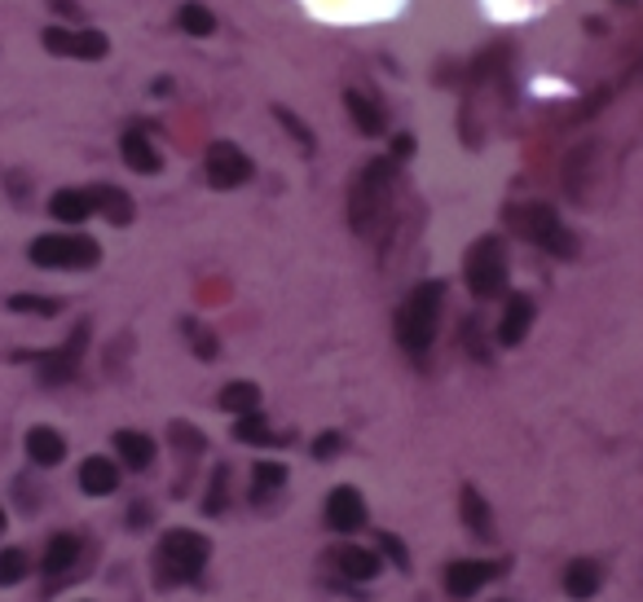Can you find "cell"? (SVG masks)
Listing matches in <instances>:
<instances>
[{"label": "cell", "instance_id": "obj_22", "mask_svg": "<svg viewBox=\"0 0 643 602\" xmlns=\"http://www.w3.org/2000/svg\"><path fill=\"white\" fill-rule=\"evenodd\" d=\"M459 506H463V524L472 528V537H481V541H494V519H489V506H485L481 489L463 484V493H459Z\"/></svg>", "mask_w": 643, "mask_h": 602}, {"label": "cell", "instance_id": "obj_28", "mask_svg": "<svg viewBox=\"0 0 643 602\" xmlns=\"http://www.w3.org/2000/svg\"><path fill=\"white\" fill-rule=\"evenodd\" d=\"M27 567H32V558H27V550H19V545H10V550H0V585H19V580H27Z\"/></svg>", "mask_w": 643, "mask_h": 602}, {"label": "cell", "instance_id": "obj_3", "mask_svg": "<svg viewBox=\"0 0 643 602\" xmlns=\"http://www.w3.org/2000/svg\"><path fill=\"white\" fill-rule=\"evenodd\" d=\"M207 554H211V541L203 532L168 528L159 537V550H155V576H159V585H185V580H194L207 567Z\"/></svg>", "mask_w": 643, "mask_h": 602}, {"label": "cell", "instance_id": "obj_4", "mask_svg": "<svg viewBox=\"0 0 643 602\" xmlns=\"http://www.w3.org/2000/svg\"><path fill=\"white\" fill-rule=\"evenodd\" d=\"M507 220L529 237L533 247L551 251L556 260H573V256H578V237H573L569 224L556 216V207H547V202H529V207L507 211Z\"/></svg>", "mask_w": 643, "mask_h": 602}, {"label": "cell", "instance_id": "obj_33", "mask_svg": "<svg viewBox=\"0 0 643 602\" xmlns=\"http://www.w3.org/2000/svg\"><path fill=\"white\" fill-rule=\"evenodd\" d=\"M185 334L194 339V352H198L203 360H211V356H217V339H211V330H203L198 321H185Z\"/></svg>", "mask_w": 643, "mask_h": 602}, {"label": "cell", "instance_id": "obj_13", "mask_svg": "<svg viewBox=\"0 0 643 602\" xmlns=\"http://www.w3.org/2000/svg\"><path fill=\"white\" fill-rule=\"evenodd\" d=\"M533 317H538V308H533L529 295H507V308L498 317V343L502 347H520L529 325H533Z\"/></svg>", "mask_w": 643, "mask_h": 602}, {"label": "cell", "instance_id": "obj_11", "mask_svg": "<svg viewBox=\"0 0 643 602\" xmlns=\"http://www.w3.org/2000/svg\"><path fill=\"white\" fill-rule=\"evenodd\" d=\"M327 528L331 532H357V528H366V502H362V493L353 484L331 489V497H327Z\"/></svg>", "mask_w": 643, "mask_h": 602}, {"label": "cell", "instance_id": "obj_26", "mask_svg": "<svg viewBox=\"0 0 643 602\" xmlns=\"http://www.w3.org/2000/svg\"><path fill=\"white\" fill-rule=\"evenodd\" d=\"M177 27L185 36H211L217 32V14H211L207 5H198V0H185V5L177 10Z\"/></svg>", "mask_w": 643, "mask_h": 602}, {"label": "cell", "instance_id": "obj_9", "mask_svg": "<svg viewBox=\"0 0 643 602\" xmlns=\"http://www.w3.org/2000/svg\"><path fill=\"white\" fill-rule=\"evenodd\" d=\"M507 572V563H489V558H454L450 567H446V593L454 598V602H463V598H472V593H481L494 576H502Z\"/></svg>", "mask_w": 643, "mask_h": 602}, {"label": "cell", "instance_id": "obj_34", "mask_svg": "<svg viewBox=\"0 0 643 602\" xmlns=\"http://www.w3.org/2000/svg\"><path fill=\"white\" fill-rule=\"evenodd\" d=\"M340 449H344V435H340V431H322V435L313 440V457H317V462H327V457H336Z\"/></svg>", "mask_w": 643, "mask_h": 602}, {"label": "cell", "instance_id": "obj_7", "mask_svg": "<svg viewBox=\"0 0 643 602\" xmlns=\"http://www.w3.org/2000/svg\"><path fill=\"white\" fill-rule=\"evenodd\" d=\"M203 172H207V185L211 189H239V185L252 181L256 163L234 142H211L207 155H203Z\"/></svg>", "mask_w": 643, "mask_h": 602}, {"label": "cell", "instance_id": "obj_14", "mask_svg": "<svg viewBox=\"0 0 643 602\" xmlns=\"http://www.w3.org/2000/svg\"><path fill=\"white\" fill-rule=\"evenodd\" d=\"M80 489L88 497H111L120 489V466L111 457H84L80 462Z\"/></svg>", "mask_w": 643, "mask_h": 602}, {"label": "cell", "instance_id": "obj_18", "mask_svg": "<svg viewBox=\"0 0 643 602\" xmlns=\"http://www.w3.org/2000/svg\"><path fill=\"white\" fill-rule=\"evenodd\" d=\"M336 567L344 572V580H357V585H362V580H375L384 563H379V554H375L371 545H344V550L336 554Z\"/></svg>", "mask_w": 643, "mask_h": 602}, {"label": "cell", "instance_id": "obj_24", "mask_svg": "<svg viewBox=\"0 0 643 602\" xmlns=\"http://www.w3.org/2000/svg\"><path fill=\"white\" fill-rule=\"evenodd\" d=\"M217 401H221V409H226V414L243 418V414H256V409H260V388H256V383H247V379H239V383H226Z\"/></svg>", "mask_w": 643, "mask_h": 602}, {"label": "cell", "instance_id": "obj_16", "mask_svg": "<svg viewBox=\"0 0 643 602\" xmlns=\"http://www.w3.org/2000/svg\"><path fill=\"white\" fill-rule=\"evenodd\" d=\"M599 585H604V572H599V563H595V558H573V563L565 567V593H569L573 602L595 598V593H599Z\"/></svg>", "mask_w": 643, "mask_h": 602}, {"label": "cell", "instance_id": "obj_15", "mask_svg": "<svg viewBox=\"0 0 643 602\" xmlns=\"http://www.w3.org/2000/svg\"><path fill=\"white\" fill-rule=\"evenodd\" d=\"M120 155H124V163H129L133 172H142V176H150V172H159V168H163V159H159L155 142H150L142 128H129V133L120 137Z\"/></svg>", "mask_w": 643, "mask_h": 602}, {"label": "cell", "instance_id": "obj_37", "mask_svg": "<svg viewBox=\"0 0 643 602\" xmlns=\"http://www.w3.org/2000/svg\"><path fill=\"white\" fill-rule=\"evenodd\" d=\"M5 524H10V519H5V506H0V532H5Z\"/></svg>", "mask_w": 643, "mask_h": 602}, {"label": "cell", "instance_id": "obj_31", "mask_svg": "<svg viewBox=\"0 0 643 602\" xmlns=\"http://www.w3.org/2000/svg\"><path fill=\"white\" fill-rule=\"evenodd\" d=\"M10 308L14 312H36V317H58L62 304L49 299V295H10Z\"/></svg>", "mask_w": 643, "mask_h": 602}, {"label": "cell", "instance_id": "obj_20", "mask_svg": "<svg viewBox=\"0 0 643 602\" xmlns=\"http://www.w3.org/2000/svg\"><path fill=\"white\" fill-rule=\"evenodd\" d=\"M287 489V466L282 462H256L252 466V502L265 506L269 497H278Z\"/></svg>", "mask_w": 643, "mask_h": 602}, {"label": "cell", "instance_id": "obj_25", "mask_svg": "<svg viewBox=\"0 0 643 602\" xmlns=\"http://www.w3.org/2000/svg\"><path fill=\"white\" fill-rule=\"evenodd\" d=\"M75 558H80V537L58 532L49 541V550H45V576H66L75 567Z\"/></svg>", "mask_w": 643, "mask_h": 602}, {"label": "cell", "instance_id": "obj_8", "mask_svg": "<svg viewBox=\"0 0 643 602\" xmlns=\"http://www.w3.org/2000/svg\"><path fill=\"white\" fill-rule=\"evenodd\" d=\"M45 49L58 58H80V62H97L111 53V40H106L97 27H45Z\"/></svg>", "mask_w": 643, "mask_h": 602}, {"label": "cell", "instance_id": "obj_1", "mask_svg": "<svg viewBox=\"0 0 643 602\" xmlns=\"http://www.w3.org/2000/svg\"><path fill=\"white\" fill-rule=\"evenodd\" d=\"M441 299H446V286H441V282H418V286L405 295V304L397 308V343H401V352H410L414 360H423L427 347H433V339H437Z\"/></svg>", "mask_w": 643, "mask_h": 602}, {"label": "cell", "instance_id": "obj_35", "mask_svg": "<svg viewBox=\"0 0 643 602\" xmlns=\"http://www.w3.org/2000/svg\"><path fill=\"white\" fill-rule=\"evenodd\" d=\"M379 545H384V554H388V558H392V563L401 567V572L410 567V554H405V545H401V541H397L392 532H379Z\"/></svg>", "mask_w": 643, "mask_h": 602}, {"label": "cell", "instance_id": "obj_12", "mask_svg": "<svg viewBox=\"0 0 643 602\" xmlns=\"http://www.w3.org/2000/svg\"><path fill=\"white\" fill-rule=\"evenodd\" d=\"M344 110H349V119L357 124L362 137H384V133H388V110H384L371 93L349 88V93H344Z\"/></svg>", "mask_w": 643, "mask_h": 602}, {"label": "cell", "instance_id": "obj_27", "mask_svg": "<svg viewBox=\"0 0 643 602\" xmlns=\"http://www.w3.org/2000/svg\"><path fill=\"white\" fill-rule=\"evenodd\" d=\"M234 440H243V444H282V435H274L269 431V422H265V414L256 409V414H243L239 422H234Z\"/></svg>", "mask_w": 643, "mask_h": 602}, {"label": "cell", "instance_id": "obj_21", "mask_svg": "<svg viewBox=\"0 0 643 602\" xmlns=\"http://www.w3.org/2000/svg\"><path fill=\"white\" fill-rule=\"evenodd\" d=\"M116 449L129 470H146L155 462V440L146 431H116Z\"/></svg>", "mask_w": 643, "mask_h": 602}, {"label": "cell", "instance_id": "obj_17", "mask_svg": "<svg viewBox=\"0 0 643 602\" xmlns=\"http://www.w3.org/2000/svg\"><path fill=\"white\" fill-rule=\"evenodd\" d=\"M93 211H97L93 207V189H58L49 198V216L62 220V224H84Z\"/></svg>", "mask_w": 643, "mask_h": 602}, {"label": "cell", "instance_id": "obj_10", "mask_svg": "<svg viewBox=\"0 0 643 602\" xmlns=\"http://www.w3.org/2000/svg\"><path fill=\"white\" fill-rule=\"evenodd\" d=\"M84 347H88V325H75L71 343H62L58 352H36L32 360L40 366V379H45V383H71V379H75V370H80Z\"/></svg>", "mask_w": 643, "mask_h": 602}, {"label": "cell", "instance_id": "obj_32", "mask_svg": "<svg viewBox=\"0 0 643 602\" xmlns=\"http://www.w3.org/2000/svg\"><path fill=\"white\" fill-rule=\"evenodd\" d=\"M172 440H177V449L190 453V457L203 453V431H194V427H185V422H172Z\"/></svg>", "mask_w": 643, "mask_h": 602}, {"label": "cell", "instance_id": "obj_29", "mask_svg": "<svg viewBox=\"0 0 643 602\" xmlns=\"http://www.w3.org/2000/svg\"><path fill=\"white\" fill-rule=\"evenodd\" d=\"M274 119H278V124L291 133V142H300V150H304V155H313V150H317V142H313L308 124H304V119H295L287 106H274Z\"/></svg>", "mask_w": 643, "mask_h": 602}, {"label": "cell", "instance_id": "obj_30", "mask_svg": "<svg viewBox=\"0 0 643 602\" xmlns=\"http://www.w3.org/2000/svg\"><path fill=\"white\" fill-rule=\"evenodd\" d=\"M226 502H230V470H226V466H217V470H211V489H207L203 511H207V515H221V511H226Z\"/></svg>", "mask_w": 643, "mask_h": 602}, {"label": "cell", "instance_id": "obj_5", "mask_svg": "<svg viewBox=\"0 0 643 602\" xmlns=\"http://www.w3.org/2000/svg\"><path fill=\"white\" fill-rule=\"evenodd\" d=\"M463 282L476 299H494L507 291V247H502V237L485 233L481 243H472L468 260H463Z\"/></svg>", "mask_w": 643, "mask_h": 602}, {"label": "cell", "instance_id": "obj_2", "mask_svg": "<svg viewBox=\"0 0 643 602\" xmlns=\"http://www.w3.org/2000/svg\"><path fill=\"white\" fill-rule=\"evenodd\" d=\"M392 181H397V168L392 159H371L357 181H353V194H349V224L353 233H375L388 216V202H392Z\"/></svg>", "mask_w": 643, "mask_h": 602}, {"label": "cell", "instance_id": "obj_36", "mask_svg": "<svg viewBox=\"0 0 643 602\" xmlns=\"http://www.w3.org/2000/svg\"><path fill=\"white\" fill-rule=\"evenodd\" d=\"M150 524V506L146 502H137L133 511H129V528H146Z\"/></svg>", "mask_w": 643, "mask_h": 602}, {"label": "cell", "instance_id": "obj_6", "mask_svg": "<svg viewBox=\"0 0 643 602\" xmlns=\"http://www.w3.org/2000/svg\"><path fill=\"white\" fill-rule=\"evenodd\" d=\"M101 260V247L84 233H45L32 243V265L40 269H93Z\"/></svg>", "mask_w": 643, "mask_h": 602}, {"label": "cell", "instance_id": "obj_23", "mask_svg": "<svg viewBox=\"0 0 643 602\" xmlns=\"http://www.w3.org/2000/svg\"><path fill=\"white\" fill-rule=\"evenodd\" d=\"M93 207L111 220V224H129L133 220V198L124 194V189H116V185H97L93 189Z\"/></svg>", "mask_w": 643, "mask_h": 602}, {"label": "cell", "instance_id": "obj_19", "mask_svg": "<svg viewBox=\"0 0 643 602\" xmlns=\"http://www.w3.org/2000/svg\"><path fill=\"white\" fill-rule=\"evenodd\" d=\"M27 457L36 466H58L66 457V440L53 431V427H32L27 431Z\"/></svg>", "mask_w": 643, "mask_h": 602}]
</instances>
